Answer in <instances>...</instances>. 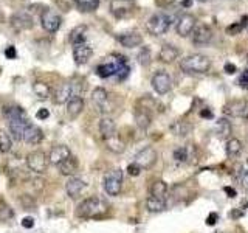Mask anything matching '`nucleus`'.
<instances>
[{"label":"nucleus","instance_id":"obj_40","mask_svg":"<svg viewBox=\"0 0 248 233\" xmlns=\"http://www.w3.org/2000/svg\"><path fill=\"white\" fill-rule=\"evenodd\" d=\"M217 132L220 137H228L231 134V124L227 118H220L217 121Z\"/></svg>","mask_w":248,"mask_h":233},{"label":"nucleus","instance_id":"obj_49","mask_svg":"<svg viewBox=\"0 0 248 233\" xmlns=\"http://www.w3.org/2000/svg\"><path fill=\"white\" fill-rule=\"evenodd\" d=\"M155 3H157V6H160V8H168L172 3H175V0H155Z\"/></svg>","mask_w":248,"mask_h":233},{"label":"nucleus","instance_id":"obj_8","mask_svg":"<svg viewBox=\"0 0 248 233\" xmlns=\"http://www.w3.org/2000/svg\"><path fill=\"white\" fill-rule=\"evenodd\" d=\"M157 159H158L157 151H155L152 146H146V148H143V150L140 151V152H137L134 162H135L137 165H138L140 168H141V169H147V168H152V166L155 165V162H157Z\"/></svg>","mask_w":248,"mask_h":233},{"label":"nucleus","instance_id":"obj_57","mask_svg":"<svg viewBox=\"0 0 248 233\" xmlns=\"http://www.w3.org/2000/svg\"><path fill=\"white\" fill-rule=\"evenodd\" d=\"M245 118H247V120H248V115H247V116H245Z\"/></svg>","mask_w":248,"mask_h":233},{"label":"nucleus","instance_id":"obj_24","mask_svg":"<svg viewBox=\"0 0 248 233\" xmlns=\"http://www.w3.org/2000/svg\"><path fill=\"white\" fill-rule=\"evenodd\" d=\"M99 134L104 140L110 138L112 135L116 134V124L110 116H103L99 120Z\"/></svg>","mask_w":248,"mask_h":233},{"label":"nucleus","instance_id":"obj_32","mask_svg":"<svg viewBox=\"0 0 248 233\" xmlns=\"http://www.w3.org/2000/svg\"><path fill=\"white\" fill-rule=\"evenodd\" d=\"M33 92H34V95L41 100H46L51 95V87H50V84H46L44 81H36L33 83Z\"/></svg>","mask_w":248,"mask_h":233},{"label":"nucleus","instance_id":"obj_3","mask_svg":"<svg viewBox=\"0 0 248 233\" xmlns=\"http://www.w3.org/2000/svg\"><path fill=\"white\" fill-rule=\"evenodd\" d=\"M127 64V59L123 56V54H110V56H107L101 64L96 67V73L99 78H112L116 75V72Z\"/></svg>","mask_w":248,"mask_h":233},{"label":"nucleus","instance_id":"obj_20","mask_svg":"<svg viewBox=\"0 0 248 233\" xmlns=\"http://www.w3.org/2000/svg\"><path fill=\"white\" fill-rule=\"evenodd\" d=\"M28 121L27 118H19V120H10V123H8V128H10V135L11 138L14 140H20L23 138V132H25L27 126H28Z\"/></svg>","mask_w":248,"mask_h":233},{"label":"nucleus","instance_id":"obj_29","mask_svg":"<svg viewBox=\"0 0 248 233\" xmlns=\"http://www.w3.org/2000/svg\"><path fill=\"white\" fill-rule=\"evenodd\" d=\"M85 41H87V27L85 25H78L70 31V42L73 45L85 42Z\"/></svg>","mask_w":248,"mask_h":233},{"label":"nucleus","instance_id":"obj_11","mask_svg":"<svg viewBox=\"0 0 248 233\" xmlns=\"http://www.w3.org/2000/svg\"><path fill=\"white\" fill-rule=\"evenodd\" d=\"M222 111L228 116H237V118H240V116L248 115V103L244 100H234L225 104Z\"/></svg>","mask_w":248,"mask_h":233},{"label":"nucleus","instance_id":"obj_25","mask_svg":"<svg viewBox=\"0 0 248 233\" xmlns=\"http://www.w3.org/2000/svg\"><path fill=\"white\" fill-rule=\"evenodd\" d=\"M152 115L146 107H138L135 111V123L140 129H147L151 126Z\"/></svg>","mask_w":248,"mask_h":233},{"label":"nucleus","instance_id":"obj_23","mask_svg":"<svg viewBox=\"0 0 248 233\" xmlns=\"http://www.w3.org/2000/svg\"><path fill=\"white\" fill-rule=\"evenodd\" d=\"M82 111H84V98L72 97L67 101V114L70 118H78Z\"/></svg>","mask_w":248,"mask_h":233},{"label":"nucleus","instance_id":"obj_7","mask_svg":"<svg viewBox=\"0 0 248 233\" xmlns=\"http://www.w3.org/2000/svg\"><path fill=\"white\" fill-rule=\"evenodd\" d=\"M41 23L45 31H48V33H56L62 25V17H61V14L53 11L51 8H45V10L41 13Z\"/></svg>","mask_w":248,"mask_h":233},{"label":"nucleus","instance_id":"obj_37","mask_svg":"<svg viewBox=\"0 0 248 233\" xmlns=\"http://www.w3.org/2000/svg\"><path fill=\"white\" fill-rule=\"evenodd\" d=\"M248 25V17L245 16V17H242V20L240 22H236V23H231V25L227 28V34L230 36H234V34H239L240 31H242L245 27Z\"/></svg>","mask_w":248,"mask_h":233},{"label":"nucleus","instance_id":"obj_43","mask_svg":"<svg viewBox=\"0 0 248 233\" xmlns=\"http://www.w3.org/2000/svg\"><path fill=\"white\" fill-rule=\"evenodd\" d=\"M129 73H130V67H129V64H126V66H123L118 72H116V80L118 81H123V80H126V78L129 76Z\"/></svg>","mask_w":248,"mask_h":233},{"label":"nucleus","instance_id":"obj_22","mask_svg":"<svg viewBox=\"0 0 248 233\" xmlns=\"http://www.w3.org/2000/svg\"><path fill=\"white\" fill-rule=\"evenodd\" d=\"M59 173L62 176H68L72 177L78 173V168H79V162L75 157V155H70L68 159H65L62 163H59Z\"/></svg>","mask_w":248,"mask_h":233},{"label":"nucleus","instance_id":"obj_16","mask_svg":"<svg viewBox=\"0 0 248 233\" xmlns=\"http://www.w3.org/2000/svg\"><path fill=\"white\" fill-rule=\"evenodd\" d=\"M191 36H192L194 45H206L211 42V39H213V30L208 25H203V23H202V25L194 28Z\"/></svg>","mask_w":248,"mask_h":233},{"label":"nucleus","instance_id":"obj_9","mask_svg":"<svg viewBox=\"0 0 248 233\" xmlns=\"http://www.w3.org/2000/svg\"><path fill=\"white\" fill-rule=\"evenodd\" d=\"M151 84L158 95H166V93L170 90V87H172V80H170V76L165 72V70H160V72H157L152 76Z\"/></svg>","mask_w":248,"mask_h":233},{"label":"nucleus","instance_id":"obj_58","mask_svg":"<svg viewBox=\"0 0 248 233\" xmlns=\"http://www.w3.org/2000/svg\"><path fill=\"white\" fill-rule=\"evenodd\" d=\"M247 61H248V54H247Z\"/></svg>","mask_w":248,"mask_h":233},{"label":"nucleus","instance_id":"obj_38","mask_svg":"<svg viewBox=\"0 0 248 233\" xmlns=\"http://www.w3.org/2000/svg\"><path fill=\"white\" fill-rule=\"evenodd\" d=\"M170 129H172V132L175 135H180V137L188 135L191 132V126H189V124H186L185 121H177L175 124L170 126Z\"/></svg>","mask_w":248,"mask_h":233},{"label":"nucleus","instance_id":"obj_30","mask_svg":"<svg viewBox=\"0 0 248 233\" xmlns=\"http://www.w3.org/2000/svg\"><path fill=\"white\" fill-rule=\"evenodd\" d=\"M3 115L10 120H19V118H27V114L25 111L20 107V106H5L3 107Z\"/></svg>","mask_w":248,"mask_h":233},{"label":"nucleus","instance_id":"obj_10","mask_svg":"<svg viewBox=\"0 0 248 233\" xmlns=\"http://www.w3.org/2000/svg\"><path fill=\"white\" fill-rule=\"evenodd\" d=\"M135 8L134 0H112L110 2V13L116 19H124L132 14Z\"/></svg>","mask_w":248,"mask_h":233},{"label":"nucleus","instance_id":"obj_27","mask_svg":"<svg viewBox=\"0 0 248 233\" xmlns=\"http://www.w3.org/2000/svg\"><path fill=\"white\" fill-rule=\"evenodd\" d=\"M107 100H108V93L106 89L96 87L92 92V101H93V104L98 107V111H104V107L107 104Z\"/></svg>","mask_w":248,"mask_h":233},{"label":"nucleus","instance_id":"obj_33","mask_svg":"<svg viewBox=\"0 0 248 233\" xmlns=\"http://www.w3.org/2000/svg\"><path fill=\"white\" fill-rule=\"evenodd\" d=\"M168 194V183L163 181H155L151 186V196L158 199H166Z\"/></svg>","mask_w":248,"mask_h":233},{"label":"nucleus","instance_id":"obj_19","mask_svg":"<svg viewBox=\"0 0 248 233\" xmlns=\"http://www.w3.org/2000/svg\"><path fill=\"white\" fill-rule=\"evenodd\" d=\"M23 142H27L28 145H39L44 140V132L39 126L34 124H28L25 132H23Z\"/></svg>","mask_w":248,"mask_h":233},{"label":"nucleus","instance_id":"obj_48","mask_svg":"<svg viewBox=\"0 0 248 233\" xmlns=\"http://www.w3.org/2000/svg\"><path fill=\"white\" fill-rule=\"evenodd\" d=\"M22 225H23L25 229H33V227H34V219H33V217H30V216L23 217Z\"/></svg>","mask_w":248,"mask_h":233},{"label":"nucleus","instance_id":"obj_5","mask_svg":"<svg viewBox=\"0 0 248 233\" xmlns=\"http://www.w3.org/2000/svg\"><path fill=\"white\" fill-rule=\"evenodd\" d=\"M50 160L48 155L44 151H33L27 155V166L31 173L34 174H44L46 169H48Z\"/></svg>","mask_w":248,"mask_h":233},{"label":"nucleus","instance_id":"obj_42","mask_svg":"<svg viewBox=\"0 0 248 233\" xmlns=\"http://www.w3.org/2000/svg\"><path fill=\"white\" fill-rule=\"evenodd\" d=\"M174 159L177 160V162H180V163H183V162H186L189 159V154H188V148H185V146H180V148H177V150H174Z\"/></svg>","mask_w":248,"mask_h":233},{"label":"nucleus","instance_id":"obj_41","mask_svg":"<svg viewBox=\"0 0 248 233\" xmlns=\"http://www.w3.org/2000/svg\"><path fill=\"white\" fill-rule=\"evenodd\" d=\"M137 59H138V62H140V64H141L143 67H147V66L151 64V50L147 49V47H143V49L140 50Z\"/></svg>","mask_w":248,"mask_h":233},{"label":"nucleus","instance_id":"obj_12","mask_svg":"<svg viewBox=\"0 0 248 233\" xmlns=\"http://www.w3.org/2000/svg\"><path fill=\"white\" fill-rule=\"evenodd\" d=\"M197 27V19L194 17L191 14H183L180 19L177 22V34L182 36V37H186V36H191L194 28Z\"/></svg>","mask_w":248,"mask_h":233},{"label":"nucleus","instance_id":"obj_59","mask_svg":"<svg viewBox=\"0 0 248 233\" xmlns=\"http://www.w3.org/2000/svg\"><path fill=\"white\" fill-rule=\"evenodd\" d=\"M247 30H248V25H247Z\"/></svg>","mask_w":248,"mask_h":233},{"label":"nucleus","instance_id":"obj_53","mask_svg":"<svg viewBox=\"0 0 248 233\" xmlns=\"http://www.w3.org/2000/svg\"><path fill=\"white\" fill-rule=\"evenodd\" d=\"M200 116H203V118H213V112L209 111V109H203V111L200 112Z\"/></svg>","mask_w":248,"mask_h":233},{"label":"nucleus","instance_id":"obj_50","mask_svg":"<svg viewBox=\"0 0 248 233\" xmlns=\"http://www.w3.org/2000/svg\"><path fill=\"white\" fill-rule=\"evenodd\" d=\"M240 183H242L245 191H248V169L242 173V177H240Z\"/></svg>","mask_w":248,"mask_h":233},{"label":"nucleus","instance_id":"obj_4","mask_svg":"<svg viewBox=\"0 0 248 233\" xmlns=\"http://www.w3.org/2000/svg\"><path fill=\"white\" fill-rule=\"evenodd\" d=\"M103 188L108 196H118L123 188V171L120 168H113L104 174Z\"/></svg>","mask_w":248,"mask_h":233},{"label":"nucleus","instance_id":"obj_51","mask_svg":"<svg viewBox=\"0 0 248 233\" xmlns=\"http://www.w3.org/2000/svg\"><path fill=\"white\" fill-rule=\"evenodd\" d=\"M217 219H219V215H217V213H211V215L206 217V224L208 225H214L217 222Z\"/></svg>","mask_w":248,"mask_h":233},{"label":"nucleus","instance_id":"obj_45","mask_svg":"<svg viewBox=\"0 0 248 233\" xmlns=\"http://www.w3.org/2000/svg\"><path fill=\"white\" fill-rule=\"evenodd\" d=\"M141 168H140L137 163L134 162V163H130V165L127 166V173L130 174V176H140V173H141Z\"/></svg>","mask_w":248,"mask_h":233},{"label":"nucleus","instance_id":"obj_14","mask_svg":"<svg viewBox=\"0 0 248 233\" xmlns=\"http://www.w3.org/2000/svg\"><path fill=\"white\" fill-rule=\"evenodd\" d=\"M72 97H81L79 90H78L75 83H67L62 85L61 89H58V92L54 93V103L56 104H64Z\"/></svg>","mask_w":248,"mask_h":233},{"label":"nucleus","instance_id":"obj_54","mask_svg":"<svg viewBox=\"0 0 248 233\" xmlns=\"http://www.w3.org/2000/svg\"><path fill=\"white\" fill-rule=\"evenodd\" d=\"M223 190H225V191H227V193L230 194V198H234V196H236V191H234V190H231L230 186H225Z\"/></svg>","mask_w":248,"mask_h":233},{"label":"nucleus","instance_id":"obj_28","mask_svg":"<svg viewBox=\"0 0 248 233\" xmlns=\"http://www.w3.org/2000/svg\"><path fill=\"white\" fill-rule=\"evenodd\" d=\"M146 208H147V212H151V213H160L163 210H166V199L149 196L146 199Z\"/></svg>","mask_w":248,"mask_h":233},{"label":"nucleus","instance_id":"obj_56","mask_svg":"<svg viewBox=\"0 0 248 233\" xmlns=\"http://www.w3.org/2000/svg\"><path fill=\"white\" fill-rule=\"evenodd\" d=\"M197 2H202V3H203V2H208V0H197Z\"/></svg>","mask_w":248,"mask_h":233},{"label":"nucleus","instance_id":"obj_21","mask_svg":"<svg viewBox=\"0 0 248 233\" xmlns=\"http://www.w3.org/2000/svg\"><path fill=\"white\" fill-rule=\"evenodd\" d=\"M84 186H85V182L82 181V179L72 176L65 183V191L72 199H76L81 194V191L84 190Z\"/></svg>","mask_w":248,"mask_h":233},{"label":"nucleus","instance_id":"obj_2","mask_svg":"<svg viewBox=\"0 0 248 233\" xmlns=\"http://www.w3.org/2000/svg\"><path fill=\"white\" fill-rule=\"evenodd\" d=\"M209 67H211V61L203 54H189L180 61V68L185 73H206Z\"/></svg>","mask_w":248,"mask_h":233},{"label":"nucleus","instance_id":"obj_44","mask_svg":"<svg viewBox=\"0 0 248 233\" xmlns=\"http://www.w3.org/2000/svg\"><path fill=\"white\" fill-rule=\"evenodd\" d=\"M239 84H240V87L248 89V68H245L244 72L240 73V76H239Z\"/></svg>","mask_w":248,"mask_h":233},{"label":"nucleus","instance_id":"obj_31","mask_svg":"<svg viewBox=\"0 0 248 233\" xmlns=\"http://www.w3.org/2000/svg\"><path fill=\"white\" fill-rule=\"evenodd\" d=\"M104 142H106V145H107V150H108V151H112V152H115V154H120V152H123L124 150H126V145H124V142L120 138L118 134L112 135L110 138L104 140Z\"/></svg>","mask_w":248,"mask_h":233},{"label":"nucleus","instance_id":"obj_17","mask_svg":"<svg viewBox=\"0 0 248 233\" xmlns=\"http://www.w3.org/2000/svg\"><path fill=\"white\" fill-rule=\"evenodd\" d=\"M116 41H118L123 47L126 49H135L143 44V37L137 31H129V33H123L116 36Z\"/></svg>","mask_w":248,"mask_h":233},{"label":"nucleus","instance_id":"obj_15","mask_svg":"<svg viewBox=\"0 0 248 233\" xmlns=\"http://www.w3.org/2000/svg\"><path fill=\"white\" fill-rule=\"evenodd\" d=\"M93 54V49L92 45L87 42H81V44H75L73 45V59L78 66L87 64L89 59L92 58Z\"/></svg>","mask_w":248,"mask_h":233},{"label":"nucleus","instance_id":"obj_46","mask_svg":"<svg viewBox=\"0 0 248 233\" xmlns=\"http://www.w3.org/2000/svg\"><path fill=\"white\" fill-rule=\"evenodd\" d=\"M5 56H6L8 59H16V56H17V53H16V47H14V45H8V47H6Z\"/></svg>","mask_w":248,"mask_h":233},{"label":"nucleus","instance_id":"obj_47","mask_svg":"<svg viewBox=\"0 0 248 233\" xmlns=\"http://www.w3.org/2000/svg\"><path fill=\"white\" fill-rule=\"evenodd\" d=\"M48 116H50V112H48V109H45V107L39 109V111L36 112L37 120H45V118H48Z\"/></svg>","mask_w":248,"mask_h":233},{"label":"nucleus","instance_id":"obj_34","mask_svg":"<svg viewBox=\"0 0 248 233\" xmlns=\"http://www.w3.org/2000/svg\"><path fill=\"white\" fill-rule=\"evenodd\" d=\"M101 0H76V6L78 10L82 11V13H92L98 10Z\"/></svg>","mask_w":248,"mask_h":233},{"label":"nucleus","instance_id":"obj_39","mask_svg":"<svg viewBox=\"0 0 248 233\" xmlns=\"http://www.w3.org/2000/svg\"><path fill=\"white\" fill-rule=\"evenodd\" d=\"M14 217V212L13 208L5 204L3 200H0V221H10Z\"/></svg>","mask_w":248,"mask_h":233},{"label":"nucleus","instance_id":"obj_13","mask_svg":"<svg viewBox=\"0 0 248 233\" xmlns=\"http://www.w3.org/2000/svg\"><path fill=\"white\" fill-rule=\"evenodd\" d=\"M10 25L14 31H25V30L33 28L34 22H33V17L28 16L27 13H16L11 16Z\"/></svg>","mask_w":248,"mask_h":233},{"label":"nucleus","instance_id":"obj_60","mask_svg":"<svg viewBox=\"0 0 248 233\" xmlns=\"http://www.w3.org/2000/svg\"><path fill=\"white\" fill-rule=\"evenodd\" d=\"M247 165H248V162H247Z\"/></svg>","mask_w":248,"mask_h":233},{"label":"nucleus","instance_id":"obj_35","mask_svg":"<svg viewBox=\"0 0 248 233\" xmlns=\"http://www.w3.org/2000/svg\"><path fill=\"white\" fill-rule=\"evenodd\" d=\"M11 148H13V138H11V135L8 134L6 131L0 129V152H2V154L10 152Z\"/></svg>","mask_w":248,"mask_h":233},{"label":"nucleus","instance_id":"obj_18","mask_svg":"<svg viewBox=\"0 0 248 233\" xmlns=\"http://www.w3.org/2000/svg\"><path fill=\"white\" fill-rule=\"evenodd\" d=\"M70 155H72V152H70L68 146L56 145L51 148V151L48 154V160H50V163H53V165H59V163H62L65 159H68Z\"/></svg>","mask_w":248,"mask_h":233},{"label":"nucleus","instance_id":"obj_55","mask_svg":"<svg viewBox=\"0 0 248 233\" xmlns=\"http://www.w3.org/2000/svg\"><path fill=\"white\" fill-rule=\"evenodd\" d=\"M191 3H192L191 0H183V2H182V5H183V6H186V8H189V6H191Z\"/></svg>","mask_w":248,"mask_h":233},{"label":"nucleus","instance_id":"obj_36","mask_svg":"<svg viewBox=\"0 0 248 233\" xmlns=\"http://www.w3.org/2000/svg\"><path fill=\"white\" fill-rule=\"evenodd\" d=\"M225 151H227L228 157H236V155L242 151V143L239 142L237 138H230L225 146Z\"/></svg>","mask_w":248,"mask_h":233},{"label":"nucleus","instance_id":"obj_1","mask_svg":"<svg viewBox=\"0 0 248 233\" xmlns=\"http://www.w3.org/2000/svg\"><path fill=\"white\" fill-rule=\"evenodd\" d=\"M108 212L107 202L101 198L92 196L84 199L76 208V215L84 219H98V217H104Z\"/></svg>","mask_w":248,"mask_h":233},{"label":"nucleus","instance_id":"obj_6","mask_svg":"<svg viewBox=\"0 0 248 233\" xmlns=\"http://www.w3.org/2000/svg\"><path fill=\"white\" fill-rule=\"evenodd\" d=\"M170 23H172V19H170L168 14H163V13L154 14L152 17L147 20V31L154 36H161L170 28Z\"/></svg>","mask_w":248,"mask_h":233},{"label":"nucleus","instance_id":"obj_52","mask_svg":"<svg viewBox=\"0 0 248 233\" xmlns=\"http://www.w3.org/2000/svg\"><path fill=\"white\" fill-rule=\"evenodd\" d=\"M225 72H227L228 75L236 73V66H232V64H227V66H225Z\"/></svg>","mask_w":248,"mask_h":233},{"label":"nucleus","instance_id":"obj_26","mask_svg":"<svg viewBox=\"0 0 248 233\" xmlns=\"http://www.w3.org/2000/svg\"><path fill=\"white\" fill-rule=\"evenodd\" d=\"M178 54H180V51H178L177 47L174 45H163L161 50L158 53V59L161 62H166V64H169V62H172L178 58Z\"/></svg>","mask_w":248,"mask_h":233}]
</instances>
